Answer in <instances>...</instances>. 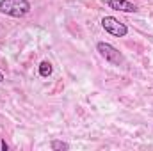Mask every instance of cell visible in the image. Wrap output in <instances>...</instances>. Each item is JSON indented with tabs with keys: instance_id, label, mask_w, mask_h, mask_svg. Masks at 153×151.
<instances>
[{
	"instance_id": "obj_1",
	"label": "cell",
	"mask_w": 153,
	"mask_h": 151,
	"mask_svg": "<svg viewBox=\"0 0 153 151\" xmlns=\"http://www.w3.org/2000/svg\"><path fill=\"white\" fill-rule=\"evenodd\" d=\"M30 11V2L29 0H0V13L13 16V18H22Z\"/></svg>"
},
{
	"instance_id": "obj_2",
	"label": "cell",
	"mask_w": 153,
	"mask_h": 151,
	"mask_svg": "<svg viewBox=\"0 0 153 151\" xmlns=\"http://www.w3.org/2000/svg\"><path fill=\"white\" fill-rule=\"evenodd\" d=\"M96 50L100 52V55H102L107 62H111V64H114V66H121V64H123V55H121V52H119L117 48H114L112 44L100 41V43L96 44Z\"/></svg>"
},
{
	"instance_id": "obj_3",
	"label": "cell",
	"mask_w": 153,
	"mask_h": 151,
	"mask_svg": "<svg viewBox=\"0 0 153 151\" xmlns=\"http://www.w3.org/2000/svg\"><path fill=\"white\" fill-rule=\"evenodd\" d=\"M102 27L105 29V32H109V34H112L116 38H125L126 34H128V27L125 25V23H121L117 18L114 16H105L103 20H102Z\"/></svg>"
},
{
	"instance_id": "obj_4",
	"label": "cell",
	"mask_w": 153,
	"mask_h": 151,
	"mask_svg": "<svg viewBox=\"0 0 153 151\" xmlns=\"http://www.w3.org/2000/svg\"><path fill=\"white\" fill-rule=\"evenodd\" d=\"M107 4H109L111 9L121 11V13H135V11H137L135 4H132V2H128V0H109Z\"/></svg>"
},
{
	"instance_id": "obj_5",
	"label": "cell",
	"mask_w": 153,
	"mask_h": 151,
	"mask_svg": "<svg viewBox=\"0 0 153 151\" xmlns=\"http://www.w3.org/2000/svg\"><path fill=\"white\" fill-rule=\"evenodd\" d=\"M39 75L41 76H50L52 75V64L48 61H43L39 64Z\"/></svg>"
},
{
	"instance_id": "obj_6",
	"label": "cell",
	"mask_w": 153,
	"mask_h": 151,
	"mask_svg": "<svg viewBox=\"0 0 153 151\" xmlns=\"http://www.w3.org/2000/svg\"><path fill=\"white\" fill-rule=\"evenodd\" d=\"M50 148L53 151H66V150H70V144L68 142H62V141H52Z\"/></svg>"
},
{
	"instance_id": "obj_7",
	"label": "cell",
	"mask_w": 153,
	"mask_h": 151,
	"mask_svg": "<svg viewBox=\"0 0 153 151\" xmlns=\"http://www.w3.org/2000/svg\"><path fill=\"white\" fill-rule=\"evenodd\" d=\"M0 150H2V151H7V150H9V146L5 144V141H0Z\"/></svg>"
},
{
	"instance_id": "obj_8",
	"label": "cell",
	"mask_w": 153,
	"mask_h": 151,
	"mask_svg": "<svg viewBox=\"0 0 153 151\" xmlns=\"http://www.w3.org/2000/svg\"><path fill=\"white\" fill-rule=\"evenodd\" d=\"M0 82H4V75L2 73H0Z\"/></svg>"
}]
</instances>
